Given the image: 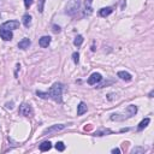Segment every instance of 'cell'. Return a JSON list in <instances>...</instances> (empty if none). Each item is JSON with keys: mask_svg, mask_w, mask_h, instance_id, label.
Returning a JSON list of instances; mask_svg holds the SVG:
<instances>
[{"mask_svg": "<svg viewBox=\"0 0 154 154\" xmlns=\"http://www.w3.org/2000/svg\"><path fill=\"white\" fill-rule=\"evenodd\" d=\"M48 95L51 99H53L55 102H61L63 101V99H61V95H63V84L61 83H54L49 90H48Z\"/></svg>", "mask_w": 154, "mask_h": 154, "instance_id": "obj_1", "label": "cell"}, {"mask_svg": "<svg viewBox=\"0 0 154 154\" xmlns=\"http://www.w3.org/2000/svg\"><path fill=\"white\" fill-rule=\"evenodd\" d=\"M80 5H81L80 0H71V1L68 4V6H66V13L68 15H71V16L75 15L78 11Z\"/></svg>", "mask_w": 154, "mask_h": 154, "instance_id": "obj_2", "label": "cell"}, {"mask_svg": "<svg viewBox=\"0 0 154 154\" xmlns=\"http://www.w3.org/2000/svg\"><path fill=\"white\" fill-rule=\"evenodd\" d=\"M19 114L25 116V117H32L34 114V111L32 108V106L28 104H22L19 107Z\"/></svg>", "mask_w": 154, "mask_h": 154, "instance_id": "obj_3", "label": "cell"}, {"mask_svg": "<svg viewBox=\"0 0 154 154\" xmlns=\"http://www.w3.org/2000/svg\"><path fill=\"white\" fill-rule=\"evenodd\" d=\"M19 27V22L18 21H9V22H5L1 27H0V29H5V30H15Z\"/></svg>", "mask_w": 154, "mask_h": 154, "instance_id": "obj_4", "label": "cell"}, {"mask_svg": "<svg viewBox=\"0 0 154 154\" xmlns=\"http://www.w3.org/2000/svg\"><path fill=\"white\" fill-rule=\"evenodd\" d=\"M65 128H66V125H64V124H57V125H53V127H51V128H47V129L43 131V134H42V135L54 134V133H58V131H60V130L65 129Z\"/></svg>", "mask_w": 154, "mask_h": 154, "instance_id": "obj_5", "label": "cell"}, {"mask_svg": "<svg viewBox=\"0 0 154 154\" xmlns=\"http://www.w3.org/2000/svg\"><path fill=\"white\" fill-rule=\"evenodd\" d=\"M101 80H102L101 75H100V74H98V72H94V74H91V75H90V77L88 78V84L94 85V84L99 83Z\"/></svg>", "mask_w": 154, "mask_h": 154, "instance_id": "obj_6", "label": "cell"}, {"mask_svg": "<svg viewBox=\"0 0 154 154\" xmlns=\"http://www.w3.org/2000/svg\"><path fill=\"white\" fill-rule=\"evenodd\" d=\"M0 38L5 41H10L12 40L13 35H12V32L11 30H5V29H0Z\"/></svg>", "mask_w": 154, "mask_h": 154, "instance_id": "obj_7", "label": "cell"}, {"mask_svg": "<svg viewBox=\"0 0 154 154\" xmlns=\"http://www.w3.org/2000/svg\"><path fill=\"white\" fill-rule=\"evenodd\" d=\"M49 43H51V38H49V36H42V38L40 39V41H39V45H40L41 47H43V48L48 47Z\"/></svg>", "mask_w": 154, "mask_h": 154, "instance_id": "obj_8", "label": "cell"}, {"mask_svg": "<svg viewBox=\"0 0 154 154\" xmlns=\"http://www.w3.org/2000/svg\"><path fill=\"white\" fill-rule=\"evenodd\" d=\"M30 40L29 39H23L22 41H19V43H18V48H21V49H27V48H29V46H30Z\"/></svg>", "mask_w": 154, "mask_h": 154, "instance_id": "obj_9", "label": "cell"}, {"mask_svg": "<svg viewBox=\"0 0 154 154\" xmlns=\"http://www.w3.org/2000/svg\"><path fill=\"white\" fill-rule=\"evenodd\" d=\"M118 77L123 81H131V75L129 72H125V71H119L118 72Z\"/></svg>", "mask_w": 154, "mask_h": 154, "instance_id": "obj_10", "label": "cell"}, {"mask_svg": "<svg viewBox=\"0 0 154 154\" xmlns=\"http://www.w3.org/2000/svg\"><path fill=\"white\" fill-rule=\"evenodd\" d=\"M112 11H113L112 7H104V9L99 10V16L100 17H107L112 13Z\"/></svg>", "mask_w": 154, "mask_h": 154, "instance_id": "obj_11", "label": "cell"}, {"mask_svg": "<svg viewBox=\"0 0 154 154\" xmlns=\"http://www.w3.org/2000/svg\"><path fill=\"white\" fill-rule=\"evenodd\" d=\"M87 110H88L87 105H85L84 102H80V105L77 106V116H82V114H84V113L87 112Z\"/></svg>", "mask_w": 154, "mask_h": 154, "instance_id": "obj_12", "label": "cell"}, {"mask_svg": "<svg viewBox=\"0 0 154 154\" xmlns=\"http://www.w3.org/2000/svg\"><path fill=\"white\" fill-rule=\"evenodd\" d=\"M52 148V143L49 142V141H45V142H42L41 144H40V150L41 152H47V150H49Z\"/></svg>", "mask_w": 154, "mask_h": 154, "instance_id": "obj_13", "label": "cell"}, {"mask_svg": "<svg viewBox=\"0 0 154 154\" xmlns=\"http://www.w3.org/2000/svg\"><path fill=\"white\" fill-rule=\"evenodd\" d=\"M22 21H23V24H24V27L29 28V27H30V24H32V16H30V15H28V13H25V15L23 16Z\"/></svg>", "mask_w": 154, "mask_h": 154, "instance_id": "obj_14", "label": "cell"}, {"mask_svg": "<svg viewBox=\"0 0 154 154\" xmlns=\"http://www.w3.org/2000/svg\"><path fill=\"white\" fill-rule=\"evenodd\" d=\"M91 3H93V0H85L84 1V5H85V15H90L91 13Z\"/></svg>", "mask_w": 154, "mask_h": 154, "instance_id": "obj_15", "label": "cell"}, {"mask_svg": "<svg viewBox=\"0 0 154 154\" xmlns=\"http://www.w3.org/2000/svg\"><path fill=\"white\" fill-rule=\"evenodd\" d=\"M149 122H150V119H149V118H144V119L140 123V124H139V128H137V129H139L140 131H141V130H143V129L149 124Z\"/></svg>", "mask_w": 154, "mask_h": 154, "instance_id": "obj_16", "label": "cell"}, {"mask_svg": "<svg viewBox=\"0 0 154 154\" xmlns=\"http://www.w3.org/2000/svg\"><path fill=\"white\" fill-rule=\"evenodd\" d=\"M82 43H83V36H82V35H77V36L75 38V40H74V45H75L76 47H80Z\"/></svg>", "mask_w": 154, "mask_h": 154, "instance_id": "obj_17", "label": "cell"}, {"mask_svg": "<svg viewBox=\"0 0 154 154\" xmlns=\"http://www.w3.org/2000/svg\"><path fill=\"white\" fill-rule=\"evenodd\" d=\"M55 149L59 150V152H63V150H65V144L63 142H57L55 143Z\"/></svg>", "mask_w": 154, "mask_h": 154, "instance_id": "obj_18", "label": "cell"}, {"mask_svg": "<svg viewBox=\"0 0 154 154\" xmlns=\"http://www.w3.org/2000/svg\"><path fill=\"white\" fill-rule=\"evenodd\" d=\"M36 95L38 97H40V98H42V99H48L49 98V95H48V93H43V91H36Z\"/></svg>", "mask_w": 154, "mask_h": 154, "instance_id": "obj_19", "label": "cell"}, {"mask_svg": "<svg viewBox=\"0 0 154 154\" xmlns=\"http://www.w3.org/2000/svg\"><path fill=\"white\" fill-rule=\"evenodd\" d=\"M46 0H39V5H38V10L39 12H43V5H45Z\"/></svg>", "mask_w": 154, "mask_h": 154, "instance_id": "obj_20", "label": "cell"}, {"mask_svg": "<svg viewBox=\"0 0 154 154\" xmlns=\"http://www.w3.org/2000/svg\"><path fill=\"white\" fill-rule=\"evenodd\" d=\"M72 59H74V61H75V64H78V63H80V54H78L77 52H75V53L72 54Z\"/></svg>", "mask_w": 154, "mask_h": 154, "instance_id": "obj_21", "label": "cell"}, {"mask_svg": "<svg viewBox=\"0 0 154 154\" xmlns=\"http://www.w3.org/2000/svg\"><path fill=\"white\" fill-rule=\"evenodd\" d=\"M111 133H112L111 130H101V131H97L95 133V136H102L105 134H111Z\"/></svg>", "mask_w": 154, "mask_h": 154, "instance_id": "obj_22", "label": "cell"}, {"mask_svg": "<svg viewBox=\"0 0 154 154\" xmlns=\"http://www.w3.org/2000/svg\"><path fill=\"white\" fill-rule=\"evenodd\" d=\"M144 152V148H142V147H137V148H134L133 150H131V153H143Z\"/></svg>", "mask_w": 154, "mask_h": 154, "instance_id": "obj_23", "label": "cell"}, {"mask_svg": "<svg viewBox=\"0 0 154 154\" xmlns=\"http://www.w3.org/2000/svg\"><path fill=\"white\" fill-rule=\"evenodd\" d=\"M24 5H25L27 9H29L30 6L33 5V0H24Z\"/></svg>", "mask_w": 154, "mask_h": 154, "instance_id": "obj_24", "label": "cell"}, {"mask_svg": "<svg viewBox=\"0 0 154 154\" xmlns=\"http://www.w3.org/2000/svg\"><path fill=\"white\" fill-rule=\"evenodd\" d=\"M53 32L57 34V33H60V27L58 25H53Z\"/></svg>", "mask_w": 154, "mask_h": 154, "instance_id": "obj_25", "label": "cell"}, {"mask_svg": "<svg viewBox=\"0 0 154 154\" xmlns=\"http://www.w3.org/2000/svg\"><path fill=\"white\" fill-rule=\"evenodd\" d=\"M112 153H113V154H116V153H117V154H119V153H120V149L114 148V149H112Z\"/></svg>", "mask_w": 154, "mask_h": 154, "instance_id": "obj_26", "label": "cell"}]
</instances>
